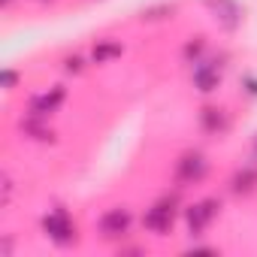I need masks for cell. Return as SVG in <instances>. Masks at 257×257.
Here are the masks:
<instances>
[{"label":"cell","instance_id":"1","mask_svg":"<svg viewBox=\"0 0 257 257\" xmlns=\"http://www.w3.org/2000/svg\"><path fill=\"white\" fill-rule=\"evenodd\" d=\"M215 212H218V203H215V200H203V203H197V206L188 212V224H191V233H203V230L212 224Z\"/></svg>","mask_w":257,"mask_h":257},{"label":"cell","instance_id":"2","mask_svg":"<svg viewBox=\"0 0 257 257\" xmlns=\"http://www.w3.org/2000/svg\"><path fill=\"white\" fill-rule=\"evenodd\" d=\"M43 227H46V233H49L55 242H70V239H73V224H70V218H67L64 212H52V215L43 221Z\"/></svg>","mask_w":257,"mask_h":257},{"label":"cell","instance_id":"3","mask_svg":"<svg viewBox=\"0 0 257 257\" xmlns=\"http://www.w3.org/2000/svg\"><path fill=\"white\" fill-rule=\"evenodd\" d=\"M203 173H206V161H203L200 155H185V158L179 161L176 179H179V182H185V185H191V182H197Z\"/></svg>","mask_w":257,"mask_h":257},{"label":"cell","instance_id":"4","mask_svg":"<svg viewBox=\"0 0 257 257\" xmlns=\"http://www.w3.org/2000/svg\"><path fill=\"white\" fill-rule=\"evenodd\" d=\"M127 227H131V215H127L124 209H112V212H106L103 221H100V230H103V236H109V239L127 233Z\"/></svg>","mask_w":257,"mask_h":257},{"label":"cell","instance_id":"5","mask_svg":"<svg viewBox=\"0 0 257 257\" xmlns=\"http://www.w3.org/2000/svg\"><path fill=\"white\" fill-rule=\"evenodd\" d=\"M170 224H173V203H158L155 209H149V215H146L149 230L164 233V230H170Z\"/></svg>","mask_w":257,"mask_h":257},{"label":"cell","instance_id":"6","mask_svg":"<svg viewBox=\"0 0 257 257\" xmlns=\"http://www.w3.org/2000/svg\"><path fill=\"white\" fill-rule=\"evenodd\" d=\"M61 100H64V91H61V88H55L52 94H43V97H37V100H34V112H37V115H46V112H52Z\"/></svg>","mask_w":257,"mask_h":257},{"label":"cell","instance_id":"7","mask_svg":"<svg viewBox=\"0 0 257 257\" xmlns=\"http://www.w3.org/2000/svg\"><path fill=\"white\" fill-rule=\"evenodd\" d=\"M194 79H197V85H200L203 91H212V88L218 85V67H197Z\"/></svg>","mask_w":257,"mask_h":257},{"label":"cell","instance_id":"8","mask_svg":"<svg viewBox=\"0 0 257 257\" xmlns=\"http://www.w3.org/2000/svg\"><path fill=\"white\" fill-rule=\"evenodd\" d=\"M224 124H227V118H224L221 109H206L203 112V127L206 131H224Z\"/></svg>","mask_w":257,"mask_h":257},{"label":"cell","instance_id":"9","mask_svg":"<svg viewBox=\"0 0 257 257\" xmlns=\"http://www.w3.org/2000/svg\"><path fill=\"white\" fill-rule=\"evenodd\" d=\"M254 185H257V170H245V173H239V176L233 179V191H236V194L251 191Z\"/></svg>","mask_w":257,"mask_h":257},{"label":"cell","instance_id":"10","mask_svg":"<svg viewBox=\"0 0 257 257\" xmlns=\"http://www.w3.org/2000/svg\"><path fill=\"white\" fill-rule=\"evenodd\" d=\"M115 55H121V46H118V43H100V46L94 49V61H97V64H103V61H109V58H115Z\"/></svg>","mask_w":257,"mask_h":257},{"label":"cell","instance_id":"11","mask_svg":"<svg viewBox=\"0 0 257 257\" xmlns=\"http://www.w3.org/2000/svg\"><path fill=\"white\" fill-rule=\"evenodd\" d=\"M79 64H82L79 58H70V61H67V70H79Z\"/></svg>","mask_w":257,"mask_h":257},{"label":"cell","instance_id":"12","mask_svg":"<svg viewBox=\"0 0 257 257\" xmlns=\"http://www.w3.org/2000/svg\"><path fill=\"white\" fill-rule=\"evenodd\" d=\"M254 161H257V146H254Z\"/></svg>","mask_w":257,"mask_h":257},{"label":"cell","instance_id":"13","mask_svg":"<svg viewBox=\"0 0 257 257\" xmlns=\"http://www.w3.org/2000/svg\"><path fill=\"white\" fill-rule=\"evenodd\" d=\"M4 4H10V0H4Z\"/></svg>","mask_w":257,"mask_h":257}]
</instances>
